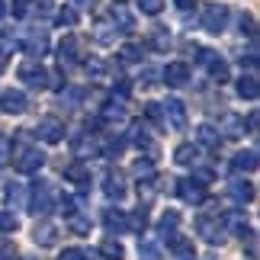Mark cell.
I'll list each match as a JSON object with an SVG mask.
<instances>
[{"label":"cell","instance_id":"cell-1","mask_svg":"<svg viewBox=\"0 0 260 260\" xmlns=\"http://www.w3.org/2000/svg\"><path fill=\"white\" fill-rule=\"evenodd\" d=\"M13 164H16V171H19V174H39V171L45 167V154L39 151V148L23 145V148H16Z\"/></svg>","mask_w":260,"mask_h":260},{"label":"cell","instance_id":"cell-2","mask_svg":"<svg viewBox=\"0 0 260 260\" xmlns=\"http://www.w3.org/2000/svg\"><path fill=\"white\" fill-rule=\"evenodd\" d=\"M16 74H19V81H23L26 87H36V90L48 87V71L39 61H23L16 68Z\"/></svg>","mask_w":260,"mask_h":260},{"label":"cell","instance_id":"cell-3","mask_svg":"<svg viewBox=\"0 0 260 260\" xmlns=\"http://www.w3.org/2000/svg\"><path fill=\"white\" fill-rule=\"evenodd\" d=\"M225 23H228V7H222V4H209V7L203 10V29H206V32L218 36V32L225 29Z\"/></svg>","mask_w":260,"mask_h":260},{"label":"cell","instance_id":"cell-4","mask_svg":"<svg viewBox=\"0 0 260 260\" xmlns=\"http://www.w3.org/2000/svg\"><path fill=\"white\" fill-rule=\"evenodd\" d=\"M199 64L206 68L209 74L215 77V81H228V64H225V58L212 52V48H199Z\"/></svg>","mask_w":260,"mask_h":260},{"label":"cell","instance_id":"cell-5","mask_svg":"<svg viewBox=\"0 0 260 260\" xmlns=\"http://www.w3.org/2000/svg\"><path fill=\"white\" fill-rule=\"evenodd\" d=\"M36 135L42 138L45 145H58L64 138V122H61V119H55V116H45V119H39Z\"/></svg>","mask_w":260,"mask_h":260},{"label":"cell","instance_id":"cell-6","mask_svg":"<svg viewBox=\"0 0 260 260\" xmlns=\"http://www.w3.org/2000/svg\"><path fill=\"white\" fill-rule=\"evenodd\" d=\"M29 209H32L36 215H48L52 212V186L45 183V180H39L32 186V196H29Z\"/></svg>","mask_w":260,"mask_h":260},{"label":"cell","instance_id":"cell-7","mask_svg":"<svg viewBox=\"0 0 260 260\" xmlns=\"http://www.w3.org/2000/svg\"><path fill=\"white\" fill-rule=\"evenodd\" d=\"M26 106H29V100L23 90H4L0 93V109L10 116H16V113H26Z\"/></svg>","mask_w":260,"mask_h":260},{"label":"cell","instance_id":"cell-8","mask_svg":"<svg viewBox=\"0 0 260 260\" xmlns=\"http://www.w3.org/2000/svg\"><path fill=\"white\" fill-rule=\"evenodd\" d=\"M196 232L203 235L209 244H222L225 241V228H222L218 218H199V222H196Z\"/></svg>","mask_w":260,"mask_h":260},{"label":"cell","instance_id":"cell-9","mask_svg":"<svg viewBox=\"0 0 260 260\" xmlns=\"http://www.w3.org/2000/svg\"><path fill=\"white\" fill-rule=\"evenodd\" d=\"M161 113H167V122H171V128H186V106L180 103L177 96H167V103L161 106Z\"/></svg>","mask_w":260,"mask_h":260},{"label":"cell","instance_id":"cell-10","mask_svg":"<svg viewBox=\"0 0 260 260\" xmlns=\"http://www.w3.org/2000/svg\"><path fill=\"white\" fill-rule=\"evenodd\" d=\"M177 193H180V199H186L189 206H199L206 199V189H203L199 180H180V183H177Z\"/></svg>","mask_w":260,"mask_h":260},{"label":"cell","instance_id":"cell-11","mask_svg":"<svg viewBox=\"0 0 260 260\" xmlns=\"http://www.w3.org/2000/svg\"><path fill=\"white\" fill-rule=\"evenodd\" d=\"M19 45L26 48V55H29V58H42V55L48 52V36H45V32H29Z\"/></svg>","mask_w":260,"mask_h":260},{"label":"cell","instance_id":"cell-12","mask_svg":"<svg viewBox=\"0 0 260 260\" xmlns=\"http://www.w3.org/2000/svg\"><path fill=\"white\" fill-rule=\"evenodd\" d=\"M164 81H167V87H186V81H189V68H186V61H171V64H167Z\"/></svg>","mask_w":260,"mask_h":260},{"label":"cell","instance_id":"cell-13","mask_svg":"<svg viewBox=\"0 0 260 260\" xmlns=\"http://www.w3.org/2000/svg\"><path fill=\"white\" fill-rule=\"evenodd\" d=\"M109 23H113L116 29H125V32H128V29L135 26V16H132V10H128V7L113 4V7H109Z\"/></svg>","mask_w":260,"mask_h":260},{"label":"cell","instance_id":"cell-14","mask_svg":"<svg viewBox=\"0 0 260 260\" xmlns=\"http://www.w3.org/2000/svg\"><path fill=\"white\" fill-rule=\"evenodd\" d=\"M32 241L42 244V247H52V244L58 241V228H55L52 222H39V225L32 228Z\"/></svg>","mask_w":260,"mask_h":260},{"label":"cell","instance_id":"cell-15","mask_svg":"<svg viewBox=\"0 0 260 260\" xmlns=\"http://www.w3.org/2000/svg\"><path fill=\"white\" fill-rule=\"evenodd\" d=\"M103 225L109 228V232H125V228H128V215L119 212V209H106V212H103Z\"/></svg>","mask_w":260,"mask_h":260},{"label":"cell","instance_id":"cell-16","mask_svg":"<svg viewBox=\"0 0 260 260\" xmlns=\"http://www.w3.org/2000/svg\"><path fill=\"white\" fill-rule=\"evenodd\" d=\"M228 193H232L235 203H251V199H254V183H247V180H235V183L228 186Z\"/></svg>","mask_w":260,"mask_h":260},{"label":"cell","instance_id":"cell-17","mask_svg":"<svg viewBox=\"0 0 260 260\" xmlns=\"http://www.w3.org/2000/svg\"><path fill=\"white\" fill-rule=\"evenodd\" d=\"M58 61H61V68L77 61V39L74 36H68L64 42H61V48H58Z\"/></svg>","mask_w":260,"mask_h":260},{"label":"cell","instance_id":"cell-18","mask_svg":"<svg viewBox=\"0 0 260 260\" xmlns=\"http://www.w3.org/2000/svg\"><path fill=\"white\" fill-rule=\"evenodd\" d=\"M103 193H106L109 199H122V196H125V183H122V177H119V174H109V177H106V183H103Z\"/></svg>","mask_w":260,"mask_h":260},{"label":"cell","instance_id":"cell-19","mask_svg":"<svg viewBox=\"0 0 260 260\" xmlns=\"http://www.w3.org/2000/svg\"><path fill=\"white\" fill-rule=\"evenodd\" d=\"M257 77L254 74H244L241 81H238V96H244V100H257Z\"/></svg>","mask_w":260,"mask_h":260},{"label":"cell","instance_id":"cell-20","mask_svg":"<svg viewBox=\"0 0 260 260\" xmlns=\"http://www.w3.org/2000/svg\"><path fill=\"white\" fill-rule=\"evenodd\" d=\"M196 138H199V145H206V148H215L222 135H218V128H215V125H199V128H196Z\"/></svg>","mask_w":260,"mask_h":260},{"label":"cell","instance_id":"cell-21","mask_svg":"<svg viewBox=\"0 0 260 260\" xmlns=\"http://www.w3.org/2000/svg\"><path fill=\"white\" fill-rule=\"evenodd\" d=\"M174 161L177 164H196L199 161V148L196 145H180L174 151Z\"/></svg>","mask_w":260,"mask_h":260},{"label":"cell","instance_id":"cell-22","mask_svg":"<svg viewBox=\"0 0 260 260\" xmlns=\"http://www.w3.org/2000/svg\"><path fill=\"white\" fill-rule=\"evenodd\" d=\"M113 36H119V29L109 23V19H106V23H100V26L93 29V39H96L100 45H109V42H113Z\"/></svg>","mask_w":260,"mask_h":260},{"label":"cell","instance_id":"cell-23","mask_svg":"<svg viewBox=\"0 0 260 260\" xmlns=\"http://www.w3.org/2000/svg\"><path fill=\"white\" fill-rule=\"evenodd\" d=\"M222 132H225L228 138H235V135H241V132H244V125H241V119H238V116H232V113H225V116H222ZM222 132H218V135H222Z\"/></svg>","mask_w":260,"mask_h":260},{"label":"cell","instance_id":"cell-24","mask_svg":"<svg viewBox=\"0 0 260 260\" xmlns=\"http://www.w3.org/2000/svg\"><path fill=\"white\" fill-rule=\"evenodd\" d=\"M235 171H244V174H251L257 171V151H241L235 157Z\"/></svg>","mask_w":260,"mask_h":260},{"label":"cell","instance_id":"cell-25","mask_svg":"<svg viewBox=\"0 0 260 260\" xmlns=\"http://www.w3.org/2000/svg\"><path fill=\"white\" fill-rule=\"evenodd\" d=\"M171 254L180 260V257H193V241H186V238H171Z\"/></svg>","mask_w":260,"mask_h":260},{"label":"cell","instance_id":"cell-26","mask_svg":"<svg viewBox=\"0 0 260 260\" xmlns=\"http://www.w3.org/2000/svg\"><path fill=\"white\" fill-rule=\"evenodd\" d=\"M64 180H71V183H90V171L84 164H71L64 171Z\"/></svg>","mask_w":260,"mask_h":260},{"label":"cell","instance_id":"cell-27","mask_svg":"<svg viewBox=\"0 0 260 260\" xmlns=\"http://www.w3.org/2000/svg\"><path fill=\"white\" fill-rule=\"evenodd\" d=\"M100 251H103V257H109V260H122V254H125L116 238H106V241L100 244Z\"/></svg>","mask_w":260,"mask_h":260},{"label":"cell","instance_id":"cell-28","mask_svg":"<svg viewBox=\"0 0 260 260\" xmlns=\"http://www.w3.org/2000/svg\"><path fill=\"white\" fill-rule=\"evenodd\" d=\"M177 225H180V215L177 212H164L161 222H157V232H161V235H174Z\"/></svg>","mask_w":260,"mask_h":260},{"label":"cell","instance_id":"cell-29","mask_svg":"<svg viewBox=\"0 0 260 260\" xmlns=\"http://www.w3.org/2000/svg\"><path fill=\"white\" fill-rule=\"evenodd\" d=\"M19 48V42L13 39V32H10V29H4V32H0V55H13Z\"/></svg>","mask_w":260,"mask_h":260},{"label":"cell","instance_id":"cell-30","mask_svg":"<svg viewBox=\"0 0 260 260\" xmlns=\"http://www.w3.org/2000/svg\"><path fill=\"white\" fill-rule=\"evenodd\" d=\"M55 23H58V26H74V23H77V13H74V7H58V13H55Z\"/></svg>","mask_w":260,"mask_h":260},{"label":"cell","instance_id":"cell-31","mask_svg":"<svg viewBox=\"0 0 260 260\" xmlns=\"http://www.w3.org/2000/svg\"><path fill=\"white\" fill-rule=\"evenodd\" d=\"M138 10H142L145 16H157L164 10V0H138Z\"/></svg>","mask_w":260,"mask_h":260},{"label":"cell","instance_id":"cell-32","mask_svg":"<svg viewBox=\"0 0 260 260\" xmlns=\"http://www.w3.org/2000/svg\"><path fill=\"white\" fill-rule=\"evenodd\" d=\"M132 171H135V177H138V180H148V177H151V174H154V164H151V161H148V157H145V161H142V157H138V161H135V167H132Z\"/></svg>","mask_w":260,"mask_h":260},{"label":"cell","instance_id":"cell-33","mask_svg":"<svg viewBox=\"0 0 260 260\" xmlns=\"http://www.w3.org/2000/svg\"><path fill=\"white\" fill-rule=\"evenodd\" d=\"M119 58H122V61H142V45H122Z\"/></svg>","mask_w":260,"mask_h":260},{"label":"cell","instance_id":"cell-34","mask_svg":"<svg viewBox=\"0 0 260 260\" xmlns=\"http://www.w3.org/2000/svg\"><path fill=\"white\" fill-rule=\"evenodd\" d=\"M151 48H157V52H164V48H171V32H164V29H157L154 39H151Z\"/></svg>","mask_w":260,"mask_h":260},{"label":"cell","instance_id":"cell-35","mask_svg":"<svg viewBox=\"0 0 260 260\" xmlns=\"http://www.w3.org/2000/svg\"><path fill=\"white\" fill-rule=\"evenodd\" d=\"M16 228H19V222L13 212H0V232H16Z\"/></svg>","mask_w":260,"mask_h":260},{"label":"cell","instance_id":"cell-36","mask_svg":"<svg viewBox=\"0 0 260 260\" xmlns=\"http://www.w3.org/2000/svg\"><path fill=\"white\" fill-rule=\"evenodd\" d=\"M145 116L151 119L154 125H164V113H161V106H157V103H148L145 106Z\"/></svg>","mask_w":260,"mask_h":260},{"label":"cell","instance_id":"cell-37","mask_svg":"<svg viewBox=\"0 0 260 260\" xmlns=\"http://www.w3.org/2000/svg\"><path fill=\"white\" fill-rule=\"evenodd\" d=\"M71 232L74 235H90V222L81 218V215H71Z\"/></svg>","mask_w":260,"mask_h":260},{"label":"cell","instance_id":"cell-38","mask_svg":"<svg viewBox=\"0 0 260 260\" xmlns=\"http://www.w3.org/2000/svg\"><path fill=\"white\" fill-rule=\"evenodd\" d=\"M148 142H151V138H148V132L142 125H135L132 128V145H138V148H148Z\"/></svg>","mask_w":260,"mask_h":260},{"label":"cell","instance_id":"cell-39","mask_svg":"<svg viewBox=\"0 0 260 260\" xmlns=\"http://www.w3.org/2000/svg\"><path fill=\"white\" fill-rule=\"evenodd\" d=\"M29 4H32V10H36V16H48L52 13V0H29Z\"/></svg>","mask_w":260,"mask_h":260},{"label":"cell","instance_id":"cell-40","mask_svg":"<svg viewBox=\"0 0 260 260\" xmlns=\"http://www.w3.org/2000/svg\"><path fill=\"white\" fill-rule=\"evenodd\" d=\"M7 203H13V206H19V203H23V186L10 183V186H7Z\"/></svg>","mask_w":260,"mask_h":260},{"label":"cell","instance_id":"cell-41","mask_svg":"<svg viewBox=\"0 0 260 260\" xmlns=\"http://www.w3.org/2000/svg\"><path fill=\"white\" fill-rule=\"evenodd\" d=\"M10 154H13V148H10V138H7V135H0V167L10 161Z\"/></svg>","mask_w":260,"mask_h":260},{"label":"cell","instance_id":"cell-42","mask_svg":"<svg viewBox=\"0 0 260 260\" xmlns=\"http://www.w3.org/2000/svg\"><path fill=\"white\" fill-rule=\"evenodd\" d=\"M157 257H161V251H157V244L145 241V244H142V260H157Z\"/></svg>","mask_w":260,"mask_h":260},{"label":"cell","instance_id":"cell-43","mask_svg":"<svg viewBox=\"0 0 260 260\" xmlns=\"http://www.w3.org/2000/svg\"><path fill=\"white\" fill-rule=\"evenodd\" d=\"M58 260H87V254L77 251V247H64V251L58 254Z\"/></svg>","mask_w":260,"mask_h":260},{"label":"cell","instance_id":"cell-44","mask_svg":"<svg viewBox=\"0 0 260 260\" xmlns=\"http://www.w3.org/2000/svg\"><path fill=\"white\" fill-rule=\"evenodd\" d=\"M103 116L106 119H119V116H122V106H119V103H106L103 106Z\"/></svg>","mask_w":260,"mask_h":260},{"label":"cell","instance_id":"cell-45","mask_svg":"<svg viewBox=\"0 0 260 260\" xmlns=\"http://www.w3.org/2000/svg\"><path fill=\"white\" fill-rule=\"evenodd\" d=\"M128 228H138V232L145 228V212H142V209H138V212H135L132 218H128Z\"/></svg>","mask_w":260,"mask_h":260},{"label":"cell","instance_id":"cell-46","mask_svg":"<svg viewBox=\"0 0 260 260\" xmlns=\"http://www.w3.org/2000/svg\"><path fill=\"white\" fill-rule=\"evenodd\" d=\"M13 13L16 16H26L29 13V0H13Z\"/></svg>","mask_w":260,"mask_h":260},{"label":"cell","instance_id":"cell-47","mask_svg":"<svg viewBox=\"0 0 260 260\" xmlns=\"http://www.w3.org/2000/svg\"><path fill=\"white\" fill-rule=\"evenodd\" d=\"M241 32L254 36V19H251V16H241Z\"/></svg>","mask_w":260,"mask_h":260},{"label":"cell","instance_id":"cell-48","mask_svg":"<svg viewBox=\"0 0 260 260\" xmlns=\"http://www.w3.org/2000/svg\"><path fill=\"white\" fill-rule=\"evenodd\" d=\"M174 4H177V10H183V13H186V10L196 7V0H174Z\"/></svg>","mask_w":260,"mask_h":260},{"label":"cell","instance_id":"cell-49","mask_svg":"<svg viewBox=\"0 0 260 260\" xmlns=\"http://www.w3.org/2000/svg\"><path fill=\"white\" fill-rule=\"evenodd\" d=\"M0 260H16V251L13 247H0Z\"/></svg>","mask_w":260,"mask_h":260},{"label":"cell","instance_id":"cell-50","mask_svg":"<svg viewBox=\"0 0 260 260\" xmlns=\"http://www.w3.org/2000/svg\"><path fill=\"white\" fill-rule=\"evenodd\" d=\"M7 16V4H4V0H0V19H4Z\"/></svg>","mask_w":260,"mask_h":260},{"label":"cell","instance_id":"cell-51","mask_svg":"<svg viewBox=\"0 0 260 260\" xmlns=\"http://www.w3.org/2000/svg\"><path fill=\"white\" fill-rule=\"evenodd\" d=\"M77 4H93V0H77Z\"/></svg>","mask_w":260,"mask_h":260},{"label":"cell","instance_id":"cell-52","mask_svg":"<svg viewBox=\"0 0 260 260\" xmlns=\"http://www.w3.org/2000/svg\"><path fill=\"white\" fill-rule=\"evenodd\" d=\"M0 71H4V55H0Z\"/></svg>","mask_w":260,"mask_h":260},{"label":"cell","instance_id":"cell-53","mask_svg":"<svg viewBox=\"0 0 260 260\" xmlns=\"http://www.w3.org/2000/svg\"><path fill=\"white\" fill-rule=\"evenodd\" d=\"M180 260H196V257H180Z\"/></svg>","mask_w":260,"mask_h":260}]
</instances>
